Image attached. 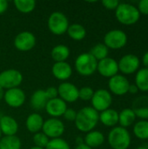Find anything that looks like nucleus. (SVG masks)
I'll list each match as a JSON object with an SVG mask.
<instances>
[{"label": "nucleus", "mask_w": 148, "mask_h": 149, "mask_svg": "<svg viewBox=\"0 0 148 149\" xmlns=\"http://www.w3.org/2000/svg\"><path fill=\"white\" fill-rule=\"evenodd\" d=\"M99 121V113L92 107H85L77 112L74 122L78 130L83 133H89L95 128Z\"/></svg>", "instance_id": "f257e3e1"}, {"label": "nucleus", "mask_w": 148, "mask_h": 149, "mask_svg": "<svg viewBox=\"0 0 148 149\" xmlns=\"http://www.w3.org/2000/svg\"><path fill=\"white\" fill-rule=\"evenodd\" d=\"M115 17L120 24L133 25L140 20V13L136 6L127 3H121L115 10Z\"/></svg>", "instance_id": "f03ea898"}, {"label": "nucleus", "mask_w": 148, "mask_h": 149, "mask_svg": "<svg viewBox=\"0 0 148 149\" xmlns=\"http://www.w3.org/2000/svg\"><path fill=\"white\" fill-rule=\"evenodd\" d=\"M108 143L113 149H127L131 145V136L126 128L114 127L108 134Z\"/></svg>", "instance_id": "7ed1b4c3"}, {"label": "nucleus", "mask_w": 148, "mask_h": 149, "mask_svg": "<svg viewBox=\"0 0 148 149\" xmlns=\"http://www.w3.org/2000/svg\"><path fill=\"white\" fill-rule=\"evenodd\" d=\"M98 61L89 52L81 53L75 60V69L81 76L88 77L97 71Z\"/></svg>", "instance_id": "20e7f679"}, {"label": "nucleus", "mask_w": 148, "mask_h": 149, "mask_svg": "<svg viewBox=\"0 0 148 149\" xmlns=\"http://www.w3.org/2000/svg\"><path fill=\"white\" fill-rule=\"evenodd\" d=\"M47 25L52 34L60 36L67 31V29L69 27V22L64 13L60 11H54L50 15Z\"/></svg>", "instance_id": "39448f33"}, {"label": "nucleus", "mask_w": 148, "mask_h": 149, "mask_svg": "<svg viewBox=\"0 0 148 149\" xmlns=\"http://www.w3.org/2000/svg\"><path fill=\"white\" fill-rule=\"evenodd\" d=\"M23 81L22 73L16 69H8L0 72V87L9 90L18 87Z\"/></svg>", "instance_id": "423d86ee"}, {"label": "nucleus", "mask_w": 148, "mask_h": 149, "mask_svg": "<svg viewBox=\"0 0 148 149\" xmlns=\"http://www.w3.org/2000/svg\"><path fill=\"white\" fill-rule=\"evenodd\" d=\"M127 43V35L121 30H112L104 37V45L108 49L119 50Z\"/></svg>", "instance_id": "0eeeda50"}, {"label": "nucleus", "mask_w": 148, "mask_h": 149, "mask_svg": "<svg viewBox=\"0 0 148 149\" xmlns=\"http://www.w3.org/2000/svg\"><path fill=\"white\" fill-rule=\"evenodd\" d=\"M92 108L98 113L109 109L113 103V97L109 91L106 89H99L94 92L91 100Z\"/></svg>", "instance_id": "6e6552de"}, {"label": "nucleus", "mask_w": 148, "mask_h": 149, "mask_svg": "<svg viewBox=\"0 0 148 149\" xmlns=\"http://www.w3.org/2000/svg\"><path fill=\"white\" fill-rule=\"evenodd\" d=\"M42 131L49 139H57L65 133V126L59 119L51 118L44 121Z\"/></svg>", "instance_id": "1a4fd4ad"}, {"label": "nucleus", "mask_w": 148, "mask_h": 149, "mask_svg": "<svg viewBox=\"0 0 148 149\" xmlns=\"http://www.w3.org/2000/svg\"><path fill=\"white\" fill-rule=\"evenodd\" d=\"M140 65V60L134 54H126L118 62L119 71L126 75L133 74L138 72Z\"/></svg>", "instance_id": "9d476101"}, {"label": "nucleus", "mask_w": 148, "mask_h": 149, "mask_svg": "<svg viewBox=\"0 0 148 149\" xmlns=\"http://www.w3.org/2000/svg\"><path fill=\"white\" fill-rule=\"evenodd\" d=\"M14 45L20 52H29L36 45V37L30 31H22L15 37Z\"/></svg>", "instance_id": "9b49d317"}, {"label": "nucleus", "mask_w": 148, "mask_h": 149, "mask_svg": "<svg viewBox=\"0 0 148 149\" xmlns=\"http://www.w3.org/2000/svg\"><path fill=\"white\" fill-rule=\"evenodd\" d=\"M130 83L128 79L123 76L117 74L111 79H109L108 82V87L109 90L112 93L118 95V96H122L125 95L128 93V88H129Z\"/></svg>", "instance_id": "f8f14e48"}, {"label": "nucleus", "mask_w": 148, "mask_h": 149, "mask_svg": "<svg viewBox=\"0 0 148 149\" xmlns=\"http://www.w3.org/2000/svg\"><path fill=\"white\" fill-rule=\"evenodd\" d=\"M25 99L26 96L24 92L18 87L6 90L3 95L5 103L12 108H18L22 107L25 101Z\"/></svg>", "instance_id": "ddd939ff"}, {"label": "nucleus", "mask_w": 148, "mask_h": 149, "mask_svg": "<svg viewBox=\"0 0 148 149\" xmlns=\"http://www.w3.org/2000/svg\"><path fill=\"white\" fill-rule=\"evenodd\" d=\"M97 71L101 76L111 79L119 72L118 62L115 59L107 57L98 62Z\"/></svg>", "instance_id": "4468645a"}, {"label": "nucleus", "mask_w": 148, "mask_h": 149, "mask_svg": "<svg viewBox=\"0 0 148 149\" xmlns=\"http://www.w3.org/2000/svg\"><path fill=\"white\" fill-rule=\"evenodd\" d=\"M58 93L59 98L65 103H72L79 100V89L75 85L70 82L60 84L58 87Z\"/></svg>", "instance_id": "2eb2a0df"}, {"label": "nucleus", "mask_w": 148, "mask_h": 149, "mask_svg": "<svg viewBox=\"0 0 148 149\" xmlns=\"http://www.w3.org/2000/svg\"><path fill=\"white\" fill-rule=\"evenodd\" d=\"M44 109L51 118H58L64 115L67 109V105L60 98H55L48 100Z\"/></svg>", "instance_id": "dca6fc26"}, {"label": "nucleus", "mask_w": 148, "mask_h": 149, "mask_svg": "<svg viewBox=\"0 0 148 149\" xmlns=\"http://www.w3.org/2000/svg\"><path fill=\"white\" fill-rule=\"evenodd\" d=\"M0 130L4 136H13L18 131V124L11 116L3 115L0 119Z\"/></svg>", "instance_id": "f3484780"}, {"label": "nucleus", "mask_w": 148, "mask_h": 149, "mask_svg": "<svg viewBox=\"0 0 148 149\" xmlns=\"http://www.w3.org/2000/svg\"><path fill=\"white\" fill-rule=\"evenodd\" d=\"M52 75L58 80H67L72 74V66L66 62H56L51 68Z\"/></svg>", "instance_id": "a211bd4d"}, {"label": "nucleus", "mask_w": 148, "mask_h": 149, "mask_svg": "<svg viewBox=\"0 0 148 149\" xmlns=\"http://www.w3.org/2000/svg\"><path fill=\"white\" fill-rule=\"evenodd\" d=\"M132 110L134 112L136 117L148 120V96H140L135 99L132 105Z\"/></svg>", "instance_id": "6ab92c4d"}, {"label": "nucleus", "mask_w": 148, "mask_h": 149, "mask_svg": "<svg viewBox=\"0 0 148 149\" xmlns=\"http://www.w3.org/2000/svg\"><path fill=\"white\" fill-rule=\"evenodd\" d=\"M43 125H44V119L38 113H31L27 117L25 121V126L27 130L32 134H37L40 132V130H42Z\"/></svg>", "instance_id": "aec40b11"}, {"label": "nucleus", "mask_w": 148, "mask_h": 149, "mask_svg": "<svg viewBox=\"0 0 148 149\" xmlns=\"http://www.w3.org/2000/svg\"><path fill=\"white\" fill-rule=\"evenodd\" d=\"M99 121L106 127H114L119 124V113L112 108L106 109L99 113Z\"/></svg>", "instance_id": "412c9836"}, {"label": "nucleus", "mask_w": 148, "mask_h": 149, "mask_svg": "<svg viewBox=\"0 0 148 149\" xmlns=\"http://www.w3.org/2000/svg\"><path fill=\"white\" fill-rule=\"evenodd\" d=\"M105 141L104 134L99 131H91L86 134L84 143L91 148H97L100 147Z\"/></svg>", "instance_id": "4be33fe9"}, {"label": "nucleus", "mask_w": 148, "mask_h": 149, "mask_svg": "<svg viewBox=\"0 0 148 149\" xmlns=\"http://www.w3.org/2000/svg\"><path fill=\"white\" fill-rule=\"evenodd\" d=\"M48 100L44 90L38 89L35 91L31 97V106L35 110H42L45 108Z\"/></svg>", "instance_id": "5701e85b"}, {"label": "nucleus", "mask_w": 148, "mask_h": 149, "mask_svg": "<svg viewBox=\"0 0 148 149\" xmlns=\"http://www.w3.org/2000/svg\"><path fill=\"white\" fill-rule=\"evenodd\" d=\"M136 115L132 108H125L119 113V124L120 127L126 128L132 126L136 120Z\"/></svg>", "instance_id": "b1692460"}, {"label": "nucleus", "mask_w": 148, "mask_h": 149, "mask_svg": "<svg viewBox=\"0 0 148 149\" xmlns=\"http://www.w3.org/2000/svg\"><path fill=\"white\" fill-rule=\"evenodd\" d=\"M51 56L55 62H65L70 56V49L65 45H58L52 48Z\"/></svg>", "instance_id": "393cba45"}, {"label": "nucleus", "mask_w": 148, "mask_h": 149, "mask_svg": "<svg viewBox=\"0 0 148 149\" xmlns=\"http://www.w3.org/2000/svg\"><path fill=\"white\" fill-rule=\"evenodd\" d=\"M66 32L72 39L76 41H80L84 39L85 37L86 36L85 28L79 24H72L69 25Z\"/></svg>", "instance_id": "a878e982"}, {"label": "nucleus", "mask_w": 148, "mask_h": 149, "mask_svg": "<svg viewBox=\"0 0 148 149\" xmlns=\"http://www.w3.org/2000/svg\"><path fill=\"white\" fill-rule=\"evenodd\" d=\"M139 91L148 92V69L142 68L138 70L135 75V84Z\"/></svg>", "instance_id": "bb28decb"}, {"label": "nucleus", "mask_w": 148, "mask_h": 149, "mask_svg": "<svg viewBox=\"0 0 148 149\" xmlns=\"http://www.w3.org/2000/svg\"><path fill=\"white\" fill-rule=\"evenodd\" d=\"M21 141L16 136H4L0 140V149H20L21 148Z\"/></svg>", "instance_id": "cd10ccee"}, {"label": "nucleus", "mask_w": 148, "mask_h": 149, "mask_svg": "<svg viewBox=\"0 0 148 149\" xmlns=\"http://www.w3.org/2000/svg\"><path fill=\"white\" fill-rule=\"evenodd\" d=\"M133 134L140 140H148V120H141L133 126Z\"/></svg>", "instance_id": "c85d7f7f"}, {"label": "nucleus", "mask_w": 148, "mask_h": 149, "mask_svg": "<svg viewBox=\"0 0 148 149\" xmlns=\"http://www.w3.org/2000/svg\"><path fill=\"white\" fill-rule=\"evenodd\" d=\"M14 5L19 12L27 14L35 9L36 2L34 0H15Z\"/></svg>", "instance_id": "c756f323"}, {"label": "nucleus", "mask_w": 148, "mask_h": 149, "mask_svg": "<svg viewBox=\"0 0 148 149\" xmlns=\"http://www.w3.org/2000/svg\"><path fill=\"white\" fill-rule=\"evenodd\" d=\"M108 52H109V49L104 44H98L91 49L89 53L92 56H93V58L99 62V61L107 58Z\"/></svg>", "instance_id": "7c9ffc66"}, {"label": "nucleus", "mask_w": 148, "mask_h": 149, "mask_svg": "<svg viewBox=\"0 0 148 149\" xmlns=\"http://www.w3.org/2000/svg\"><path fill=\"white\" fill-rule=\"evenodd\" d=\"M44 149H71L66 141L61 138L51 139Z\"/></svg>", "instance_id": "2f4dec72"}, {"label": "nucleus", "mask_w": 148, "mask_h": 149, "mask_svg": "<svg viewBox=\"0 0 148 149\" xmlns=\"http://www.w3.org/2000/svg\"><path fill=\"white\" fill-rule=\"evenodd\" d=\"M49 141H50V139L42 132H38L37 134H34L33 135V142L36 147L45 148Z\"/></svg>", "instance_id": "473e14b6"}, {"label": "nucleus", "mask_w": 148, "mask_h": 149, "mask_svg": "<svg viewBox=\"0 0 148 149\" xmlns=\"http://www.w3.org/2000/svg\"><path fill=\"white\" fill-rule=\"evenodd\" d=\"M94 91L90 86H84L80 89H79V99L84 101L91 100L93 96Z\"/></svg>", "instance_id": "72a5a7b5"}, {"label": "nucleus", "mask_w": 148, "mask_h": 149, "mask_svg": "<svg viewBox=\"0 0 148 149\" xmlns=\"http://www.w3.org/2000/svg\"><path fill=\"white\" fill-rule=\"evenodd\" d=\"M120 3L118 0H103L102 1V5L106 9L110 10H116Z\"/></svg>", "instance_id": "f704fd0d"}, {"label": "nucleus", "mask_w": 148, "mask_h": 149, "mask_svg": "<svg viewBox=\"0 0 148 149\" xmlns=\"http://www.w3.org/2000/svg\"><path fill=\"white\" fill-rule=\"evenodd\" d=\"M63 116L67 121H75V119L77 116V112L72 108H67Z\"/></svg>", "instance_id": "c9c22d12"}, {"label": "nucleus", "mask_w": 148, "mask_h": 149, "mask_svg": "<svg viewBox=\"0 0 148 149\" xmlns=\"http://www.w3.org/2000/svg\"><path fill=\"white\" fill-rule=\"evenodd\" d=\"M139 12L140 14L148 16V0H141L138 3L137 7Z\"/></svg>", "instance_id": "e433bc0d"}, {"label": "nucleus", "mask_w": 148, "mask_h": 149, "mask_svg": "<svg viewBox=\"0 0 148 149\" xmlns=\"http://www.w3.org/2000/svg\"><path fill=\"white\" fill-rule=\"evenodd\" d=\"M44 92H45V94H46L48 100H52V99L58 98V88L53 87V86L48 87L46 90H44Z\"/></svg>", "instance_id": "4c0bfd02"}, {"label": "nucleus", "mask_w": 148, "mask_h": 149, "mask_svg": "<svg viewBox=\"0 0 148 149\" xmlns=\"http://www.w3.org/2000/svg\"><path fill=\"white\" fill-rule=\"evenodd\" d=\"M8 9V2L6 0H0V15L4 13Z\"/></svg>", "instance_id": "58836bf2"}, {"label": "nucleus", "mask_w": 148, "mask_h": 149, "mask_svg": "<svg viewBox=\"0 0 148 149\" xmlns=\"http://www.w3.org/2000/svg\"><path fill=\"white\" fill-rule=\"evenodd\" d=\"M138 92H139V89H138V87H137L134 84H133V85H130V86H129L128 93H132V94H136Z\"/></svg>", "instance_id": "ea45409f"}, {"label": "nucleus", "mask_w": 148, "mask_h": 149, "mask_svg": "<svg viewBox=\"0 0 148 149\" xmlns=\"http://www.w3.org/2000/svg\"><path fill=\"white\" fill-rule=\"evenodd\" d=\"M142 63L144 65V68L148 69V52H147L146 53H144L143 57H142Z\"/></svg>", "instance_id": "a19ab883"}, {"label": "nucleus", "mask_w": 148, "mask_h": 149, "mask_svg": "<svg viewBox=\"0 0 148 149\" xmlns=\"http://www.w3.org/2000/svg\"><path fill=\"white\" fill-rule=\"evenodd\" d=\"M76 144H77V146L84 144V139L81 138V137H77L76 138Z\"/></svg>", "instance_id": "79ce46f5"}, {"label": "nucleus", "mask_w": 148, "mask_h": 149, "mask_svg": "<svg viewBox=\"0 0 148 149\" xmlns=\"http://www.w3.org/2000/svg\"><path fill=\"white\" fill-rule=\"evenodd\" d=\"M75 149H92L91 148H89L88 146H86L85 143L84 144H81V145H79V146H77Z\"/></svg>", "instance_id": "37998d69"}, {"label": "nucleus", "mask_w": 148, "mask_h": 149, "mask_svg": "<svg viewBox=\"0 0 148 149\" xmlns=\"http://www.w3.org/2000/svg\"><path fill=\"white\" fill-rule=\"evenodd\" d=\"M3 95H4V90L2 87H0V100L3 99Z\"/></svg>", "instance_id": "c03bdc74"}, {"label": "nucleus", "mask_w": 148, "mask_h": 149, "mask_svg": "<svg viewBox=\"0 0 148 149\" xmlns=\"http://www.w3.org/2000/svg\"><path fill=\"white\" fill-rule=\"evenodd\" d=\"M136 149H148L147 147H145V146H140V147H139V148H137Z\"/></svg>", "instance_id": "a18cd8bd"}, {"label": "nucleus", "mask_w": 148, "mask_h": 149, "mask_svg": "<svg viewBox=\"0 0 148 149\" xmlns=\"http://www.w3.org/2000/svg\"><path fill=\"white\" fill-rule=\"evenodd\" d=\"M30 149H44V148H38V147H31Z\"/></svg>", "instance_id": "49530a36"}, {"label": "nucleus", "mask_w": 148, "mask_h": 149, "mask_svg": "<svg viewBox=\"0 0 148 149\" xmlns=\"http://www.w3.org/2000/svg\"><path fill=\"white\" fill-rule=\"evenodd\" d=\"M1 138H2V133H1V130H0V140H1Z\"/></svg>", "instance_id": "de8ad7c7"}, {"label": "nucleus", "mask_w": 148, "mask_h": 149, "mask_svg": "<svg viewBox=\"0 0 148 149\" xmlns=\"http://www.w3.org/2000/svg\"><path fill=\"white\" fill-rule=\"evenodd\" d=\"M0 54H1V49H0Z\"/></svg>", "instance_id": "09e8293b"}]
</instances>
